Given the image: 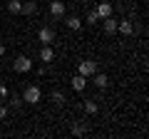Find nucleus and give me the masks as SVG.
<instances>
[{"instance_id": "obj_16", "label": "nucleus", "mask_w": 149, "mask_h": 139, "mask_svg": "<svg viewBox=\"0 0 149 139\" xmlns=\"http://www.w3.org/2000/svg\"><path fill=\"white\" fill-rule=\"evenodd\" d=\"M70 132H72L74 137H85V127H82V122H80V119H74V122H72Z\"/></svg>"}, {"instance_id": "obj_23", "label": "nucleus", "mask_w": 149, "mask_h": 139, "mask_svg": "<svg viewBox=\"0 0 149 139\" xmlns=\"http://www.w3.org/2000/svg\"><path fill=\"white\" fill-rule=\"evenodd\" d=\"M5 52H8V47H5L3 42H0V57H5Z\"/></svg>"}, {"instance_id": "obj_13", "label": "nucleus", "mask_w": 149, "mask_h": 139, "mask_svg": "<svg viewBox=\"0 0 149 139\" xmlns=\"http://www.w3.org/2000/svg\"><path fill=\"white\" fill-rule=\"evenodd\" d=\"M92 77H95V87H100V90H104V87L109 85V77H107L104 72H95Z\"/></svg>"}, {"instance_id": "obj_11", "label": "nucleus", "mask_w": 149, "mask_h": 139, "mask_svg": "<svg viewBox=\"0 0 149 139\" xmlns=\"http://www.w3.org/2000/svg\"><path fill=\"white\" fill-rule=\"evenodd\" d=\"M65 25H67L70 30H74V32H77V30H82V25H85V22H82L77 15H67V17H65Z\"/></svg>"}, {"instance_id": "obj_22", "label": "nucleus", "mask_w": 149, "mask_h": 139, "mask_svg": "<svg viewBox=\"0 0 149 139\" xmlns=\"http://www.w3.org/2000/svg\"><path fill=\"white\" fill-rule=\"evenodd\" d=\"M8 117V107H0V119H5Z\"/></svg>"}, {"instance_id": "obj_20", "label": "nucleus", "mask_w": 149, "mask_h": 139, "mask_svg": "<svg viewBox=\"0 0 149 139\" xmlns=\"http://www.w3.org/2000/svg\"><path fill=\"white\" fill-rule=\"evenodd\" d=\"M3 99H8V87L5 85H0V102Z\"/></svg>"}, {"instance_id": "obj_9", "label": "nucleus", "mask_w": 149, "mask_h": 139, "mask_svg": "<svg viewBox=\"0 0 149 139\" xmlns=\"http://www.w3.org/2000/svg\"><path fill=\"white\" fill-rule=\"evenodd\" d=\"M100 22H102V27H104L107 35H114V32H117V20H114V15L104 17V20H100Z\"/></svg>"}, {"instance_id": "obj_5", "label": "nucleus", "mask_w": 149, "mask_h": 139, "mask_svg": "<svg viewBox=\"0 0 149 139\" xmlns=\"http://www.w3.org/2000/svg\"><path fill=\"white\" fill-rule=\"evenodd\" d=\"M77 72L85 75V77H92L97 72V62H95V60H82V62L77 65Z\"/></svg>"}, {"instance_id": "obj_4", "label": "nucleus", "mask_w": 149, "mask_h": 139, "mask_svg": "<svg viewBox=\"0 0 149 139\" xmlns=\"http://www.w3.org/2000/svg\"><path fill=\"white\" fill-rule=\"evenodd\" d=\"M50 15H52L55 20L65 17V15H67V5H65L62 0H52V3H50Z\"/></svg>"}, {"instance_id": "obj_6", "label": "nucleus", "mask_w": 149, "mask_h": 139, "mask_svg": "<svg viewBox=\"0 0 149 139\" xmlns=\"http://www.w3.org/2000/svg\"><path fill=\"white\" fill-rule=\"evenodd\" d=\"M95 13H97V17H100V20H104V17L114 15V5H112V3H107V0H102V3H97Z\"/></svg>"}, {"instance_id": "obj_12", "label": "nucleus", "mask_w": 149, "mask_h": 139, "mask_svg": "<svg viewBox=\"0 0 149 139\" xmlns=\"http://www.w3.org/2000/svg\"><path fill=\"white\" fill-rule=\"evenodd\" d=\"M82 109H85V114H90V117H92V114L100 112V104H97L95 99H85V102H82Z\"/></svg>"}, {"instance_id": "obj_19", "label": "nucleus", "mask_w": 149, "mask_h": 139, "mask_svg": "<svg viewBox=\"0 0 149 139\" xmlns=\"http://www.w3.org/2000/svg\"><path fill=\"white\" fill-rule=\"evenodd\" d=\"M13 109H17V107H22V97L20 95H15V97H10V102H8Z\"/></svg>"}, {"instance_id": "obj_21", "label": "nucleus", "mask_w": 149, "mask_h": 139, "mask_svg": "<svg viewBox=\"0 0 149 139\" xmlns=\"http://www.w3.org/2000/svg\"><path fill=\"white\" fill-rule=\"evenodd\" d=\"M37 75H40V77H45V75H47V65H42V67L37 70Z\"/></svg>"}, {"instance_id": "obj_2", "label": "nucleus", "mask_w": 149, "mask_h": 139, "mask_svg": "<svg viewBox=\"0 0 149 139\" xmlns=\"http://www.w3.org/2000/svg\"><path fill=\"white\" fill-rule=\"evenodd\" d=\"M32 67H35V62L27 55H17L15 62H13V70H15L17 75H27V72H32Z\"/></svg>"}, {"instance_id": "obj_10", "label": "nucleus", "mask_w": 149, "mask_h": 139, "mask_svg": "<svg viewBox=\"0 0 149 139\" xmlns=\"http://www.w3.org/2000/svg\"><path fill=\"white\" fill-rule=\"evenodd\" d=\"M85 87H87V77H85V75H80V72L72 75V90H74V92H82Z\"/></svg>"}, {"instance_id": "obj_7", "label": "nucleus", "mask_w": 149, "mask_h": 139, "mask_svg": "<svg viewBox=\"0 0 149 139\" xmlns=\"http://www.w3.org/2000/svg\"><path fill=\"white\" fill-rule=\"evenodd\" d=\"M37 57H40V62H42V65H52L55 62V50L50 47V45H42V50H40Z\"/></svg>"}, {"instance_id": "obj_15", "label": "nucleus", "mask_w": 149, "mask_h": 139, "mask_svg": "<svg viewBox=\"0 0 149 139\" xmlns=\"http://www.w3.org/2000/svg\"><path fill=\"white\" fill-rule=\"evenodd\" d=\"M20 10H22V0H8V13L20 15Z\"/></svg>"}, {"instance_id": "obj_18", "label": "nucleus", "mask_w": 149, "mask_h": 139, "mask_svg": "<svg viewBox=\"0 0 149 139\" xmlns=\"http://www.w3.org/2000/svg\"><path fill=\"white\" fill-rule=\"evenodd\" d=\"M82 22H87V25H97V22H100V17H97L95 10H90V13H87V17H85Z\"/></svg>"}, {"instance_id": "obj_1", "label": "nucleus", "mask_w": 149, "mask_h": 139, "mask_svg": "<svg viewBox=\"0 0 149 139\" xmlns=\"http://www.w3.org/2000/svg\"><path fill=\"white\" fill-rule=\"evenodd\" d=\"M20 97H22V102H27V104H37V102H42V90H40L37 85H27Z\"/></svg>"}, {"instance_id": "obj_3", "label": "nucleus", "mask_w": 149, "mask_h": 139, "mask_svg": "<svg viewBox=\"0 0 149 139\" xmlns=\"http://www.w3.org/2000/svg\"><path fill=\"white\" fill-rule=\"evenodd\" d=\"M55 38H57V35H55V30H52L50 25H45V27H40V30H37V40H40L42 45H52Z\"/></svg>"}, {"instance_id": "obj_8", "label": "nucleus", "mask_w": 149, "mask_h": 139, "mask_svg": "<svg viewBox=\"0 0 149 139\" xmlns=\"http://www.w3.org/2000/svg\"><path fill=\"white\" fill-rule=\"evenodd\" d=\"M134 22L129 20V17H124V20H117V32H122V35H134Z\"/></svg>"}, {"instance_id": "obj_17", "label": "nucleus", "mask_w": 149, "mask_h": 139, "mask_svg": "<svg viewBox=\"0 0 149 139\" xmlns=\"http://www.w3.org/2000/svg\"><path fill=\"white\" fill-rule=\"evenodd\" d=\"M50 99H52L55 104H57V107H62V104H65V92H60V90H52Z\"/></svg>"}, {"instance_id": "obj_14", "label": "nucleus", "mask_w": 149, "mask_h": 139, "mask_svg": "<svg viewBox=\"0 0 149 139\" xmlns=\"http://www.w3.org/2000/svg\"><path fill=\"white\" fill-rule=\"evenodd\" d=\"M22 15H35V13H37V3H35V0H27V3H22Z\"/></svg>"}]
</instances>
